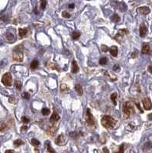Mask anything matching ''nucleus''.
Wrapping results in <instances>:
<instances>
[{
    "label": "nucleus",
    "instance_id": "f257e3e1",
    "mask_svg": "<svg viewBox=\"0 0 152 153\" xmlns=\"http://www.w3.org/2000/svg\"><path fill=\"white\" fill-rule=\"evenodd\" d=\"M102 126L106 129H112L116 125V120L110 116H104L101 119Z\"/></svg>",
    "mask_w": 152,
    "mask_h": 153
},
{
    "label": "nucleus",
    "instance_id": "f03ea898",
    "mask_svg": "<svg viewBox=\"0 0 152 153\" xmlns=\"http://www.w3.org/2000/svg\"><path fill=\"white\" fill-rule=\"evenodd\" d=\"M122 110H123V113H124L125 116L126 118H128V117L130 116L131 113L133 112V110H134V107H133V105H132V103L128 101L125 102L123 104Z\"/></svg>",
    "mask_w": 152,
    "mask_h": 153
},
{
    "label": "nucleus",
    "instance_id": "7ed1b4c3",
    "mask_svg": "<svg viewBox=\"0 0 152 153\" xmlns=\"http://www.w3.org/2000/svg\"><path fill=\"white\" fill-rule=\"evenodd\" d=\"M12 58H13L14 61H18V62L22 61V60H23V58H24V55H23V53H22V51L20 49H18L17 48H15L13 54H12Z\"/></svg>",
    "mask_w": 152,
    "mask_h": 153
},
{
    "label": "nucleus",
    "instance_id": "20e7f679",
    "mask_svg": "<svg viewBox=\"0 0 152 153\" xmlns=\"http://www.w3.org/2000/svg\"><path fill=\"white\" fill-rule=\"evenodd\" d=\"M12 77L10 73H6L3 75L2 78V82L6 87H9L11 86L12 84Z\"/></svg>",
    "mask_w": 152,
    "mask_h": 153
},
{
    "label": "nucleus",
    "instance_id": "39448f33",
    "mask_svg": "<svg viewBox=\"0 0 152 153\" xmlns=\"http://www.w3.org/2000/svg\"><path fill=\"white\" fill-rule=\"evenodd\" d=\"M86 122L89 126H92L95 124V119H94V117L92 115L91 112H90V109H86Z\"/></svg>",
    "mask_w": 152,
    "mask_h": 153
},
{
    "label": "nucleus",
    "instance_id": "423d86ee",
    "mask_svg": "<svg viewBox=\"0 0 152 153\" xmlns=\"http://www.w3.org/2000/svg\"><path fill=\"white\" fill-rule=\"evenodd\" d=\"M142 103H143V106H144V109L146 110H150L152 108V103L150 98L148 97H146V98H144L142 100Z\"/></svg>",
    "mask_w": 152,
    "mask_h": 153
},
{
    "label": "nucleus",
    "instance_id": "0eeeda50",
    "mask_svg": "<svg viewBox=\"0 0 152 153\" xmlns=\"http://www.w3.org/2000/svg\"><path fill=\"white\" fill-rule=\"evenodd\" d=\"M55 143L57 145H63L64 143H66V137L63 135H60L55 140Z\"/></svg>",
    "mask_w": 152,
    "mask_h": 153
},
{
    "label": "nucleus",
    "instance_id": "6e6552de",
    "mask_svg": "<svg viewBox=\"0 0 152 153\" xmlns=\"http://www.w3.org/2000/svg\"><path fill=\"white\" fill-rule=\"evenodd\" d=\"M147 31H148V29L146 28V26H145L144 25H141L140 29H139V34H140V36L144 37L147 34Z\"/></svg>",
    "mask_w": 152,
    "mask_h": 153
},
{
    "label": "nucleus",
    "instance_id": "1a4fd4ad",
    "mask_svg": "<svg viewBox=\"0 0 152 153\" xmlns=\"http://www.w3.org/2000/svg\"><path fill=\"white\" fill-rule=\"evenodd\" d=\"M79 71V66L77 65L76 62L75 60L73 61V63H72V68H71V72L73 74H76Z\"/></svg>",
    "mask_w": 152,
    "mask_h": 153
},
{
    "label": "nucleus",
    "instance_id": "9d476101",
    "mask_svg": "<svg viewBox=\"0 0 152 153\" xmlns=\"http://www.w3.org/2000/svg\"><path fill=\"white\" fill-rule=\"evenodd\" d=\"M60 119V116L57 114L56 112H54L52 116L50 117V121L51 122H57L58 120Z\"/></svg>",
    "mask_w": 152,
    "mask_h": 153
},
{
    "label": "nucleus",
    "instance_id": "9b49d317",
    "mask_svg": "<svg viewBox=\"0 0 152 153\" xmlns=\"http://www.w3.org/2000/svg\"><path fill=\"white\" fill-rule=\"evenodd\" d=\"M128 33V31L127 29H121V30H119L118 34L115 35V39H118V38H120L122 36H124L125 35H127Z\"/></svg>",
    "mask_w": 152,
    "mask_h": 153
},
{
    "label": "nucleus",
    "instance_id": "f8f14e48",
    "mask_svg": "<svg viewBox=\"0 0 152 153\" xmlns=\"http://www.w3.org/2000/svg\"><path fill=\"white\" fill-rule=\"evenodd\" d=\"M141 53L142 54H149L150 53V46L148 44H144L143 47H142L141 49Z\"/></svg>",
    "mask_w": 152,
    "mask_h": 153
},
{
    "label": "nucleus",
    "instance_id": "ddd939ff",
    "mask_svg": "<svg viewBox=\"0 0 152 153\" xmlns=\"http://www.w3.org/2000/svg\"><path fill=\"white\" fill-rule=\"evenodd\" d=\"M138 12H139L141 14L147 15L150 12V9L148 7H141L138 9Z\"/></svg>",
    "mask_w": 152,
    "mask_h": 153
},
{
    "label": "nucleus",
    "instance_id": "4468645a",
    "mask_svg": "<svg viewBox=\"0 0 152 153\" xmlns=\"http://www.w3.org/2000/svg\"><path fill=\"white\" fill-rule=\"evenodd\" d=\"M109 51H110V54L113 57H116L118 54V48L116 46H112L109 48Z\"/></svg>",
    "mask_w": 152,
    "mask_h": 153
},
{
    "label": "nucleus",
    "instance_id": "2eb2a0df",
    "mask_svg": "<svg viewBox=\"0 0 152 153\" xmlns=\"http://www.w3.org/2000/svg\"><path fill=\"white\" fill-rule=\"evenodd\" d=\"M75 90H76V91L77 92V93H78L80 96H82V95H83V87H82V86H81V84H80V83L76 84V86H75Z\"/></svg>",
    "mask_w": 152,
    "mask_h": 153
},
{
    "label": "nucleus",
    "instance_id": "dca6fc26",
    "mask_svg": "<svg viewBox=\"0 0 152 153\" xmlns=\"http://www.w3.org/2000/svg\"><path fill=\"white\" fill-rule=\"evenodd\" d=\"M55 132H56V126H50V127L47 129V133L51 136H54V134H55Z\"/></svg>",
    "mask_w": 152,
    "mask_h": 153
},
{
    "label": "nucleus",
    "instance_id": "f3484780",
    "mask_svg": "<svg viewBox=\"0 0 152 153\" xmlns=\"http://www.w3.org/2000/svg\"><path fill=\"white\" fill-rule=\"evenodd\" d=\"M28 33V29L27 28H19L18 29V34L20 37H25Z\"/></svg>",
    "mask_w": 152,
    "mask_h": 153
},
{
    "label": "nucleus",
    "instance_id": "a211bd4d",
    "mask_svg": "<svg viewBox=\"0 0 152 153\" xmlns=\"http://www.w3.org/2000/svg\"><path fill=\"white\" fill-rule=\"evenodd\" d=\"M38 65H39V62H38V60H34V61H32L30 67H31V68L32 70H34V69H36V68L38 67Z\"/></svg>",
    "mask_w": 152,
    "mask_h": 153
},
{
    "label": "nucleus",
    "instance_id": "6ab92c4d",
    "mask_svg": "<svg viewBox=\"0 0 152 153\" xmlns=\"http://www.w3.org/2000/svg\"><path fill=\"white\" fill-rule=\"evenodd\" d=\"M47 151L48 152V153H56L55 151L51 148V144H50V142H47Z\"/></svg>",
    "mask_w": 152,
    "mask_h": 153
},
{
    "label": "nucleus",
    "instance_id": "aec40b11",
    "mask_svg": "<svg viewBox=\"0 0 152 153\" xmlns=\"http://www.w3.org/2000/svg\"><path fill=\"white\" fill-rule=\"evenodd\" d=\"M81 34H80V32H78V31H73L72 33V38L74 40H76V39H78Z\"/></svg>",
    "mask_w": 152,
    "mask_h": 153
},
{
    "label": "nucleus",
    "instance_id": "412c9836",
    "mask_svg": "<svg viewBox=\"0 0 152 153\" xmlns=\"http://www.w3.org/2000/svg\"><path fill=\"white\" fill-rule=\"evenodd\" d=\"M47 66L48 67L51 68V69H56V70H59V69L57 68V65H56L55 64L52 63V62H48V63L47 64Z\"/></svg>",
    "mask_w": 152,
    "mask_h": 153
},
{
    "label": "nucleus",
    "instance_id": "4be33fe9",
    "mask_svg": "<svg viewBox=\"0 0 152 153\" xmlns=\"http://www.w3.org/2000/svg\"><path fill=\"white\" fill-rule=\"evenodd\" d=\"M105 74H106V76L109 77V78L111 80H116V77L115 75H113V74H112L110 72H107V71H106Z\"/></svg>",
    "mask_w": 152,
    "mask_h": 153
},
{
    "label": "nucleus",
    "instance_id": "5701e85b",
    "mask_svg": "<svg viewBox=\"0 0 152 153\" xmlns=\"http://www.w3.org/2000/svg\"><path fill=\"white\" fill-rule=\"evenodd\" d=\"M112 21H113L114 22H118L119 21H120V17H119L117 14H115L114 15H112Z\"/></svg>",
    "mask_w": 152,
    "mask_h": 153
},
{
    "label": "nucleus",
    "instance_id": "b1692460",
    "mask_svg": "<svg viewBox=\"0 0 152 153\" xmlns=\"http://www.w3.org/2000/svg\"><path fill=\"white\" fill-rule=\"evenodd\" d=\"M15 86L18 90H21V86H22L21 82V81H19V80H15Z\"/></svg>",
    "mask_w": 152,
    "mask_h": 153
},
{
    "label": "nucleus",
    "instance_id": "393cba45",
    "mask_svg": "<svg viewBox=\"0 0 152 153\" xmlns=\"http://www.w3.org/2000/svg\"><path fill=\"white\" fill-rule=\"evenodd\" d=\"M7 129V126L5 122H0V131L3 132Z\"/></svg>",
    "mask_w": 152,
    "mask_h": 153
},
{
    "label": "nucleus",
    "instance_id": "a878e982",
    "mask_svg": "<svg viewBox=\"0 0 152 153\" xmlns=\"http://www.w3.org/2000/svg\"><path fill=\"white\" fill-rule=\"evenodd\" d=\"M116 98H117V93H113L111 95V100L114 103V105H116Z\"/></svg>",
    "mask_w": 152,
    "mask_h": 153
},
{
    "label": "nucleus",
    "instance_id": "bb28decb",
    "mask_svg": "<svg viewBox=\"0 0 152 153\" xmlns=\"http://www.w3.org/2000/svg\"><path fill=\"white\" fill-rule=\"evenodd\" d=\"M107 61H108V60L106 57H102L101 59L99 60V64L101 65H105V64H107Z\"/></svg>",
    "mask_w": 152,
    "mask_h": 153
},
{
    "label": "nucleus",
    "instance_id": "cd10ccee",
    "mask_svg": "<svg viewBox=\"0 0 152 153\" xmlns=\"http://www.w3.org/2000/svg\"><path fill=\"white\" fill-rule=\"evenodd\" d=\"M22 144H24V142H22V140H21V139H17V140H15V142H14V145H15V146H20V145H21Z\"/></svg>",
    "mask_w": 152,
    "mask_h": 153
},
{
    "label": "nucleus",
    "instance_id": "c85d7f7f",
    "mask_svg": "<svg viewBox=\"0 0 152 153\" xmlns=\"http://www.w3.org/2000/svg\"><path fill=\"white\" fill-rule=\"evenodd\" d=\"M41 113L44 116H47L50 113V109H47V108H44V109H42Z\"/></svg>",
    "mask_w": 152,
    "mask_h": 153
},
{
    "label": "nucleus",
    "instance_id": "c756f323",
    "mask_svg": "<svg viewBox=\"0 0 152 153\" xmlns=\"http://www.w3.org/2000/svg\"><path fill=\"white\" fill-rule=\"evenodd\" d=\"M31 144L34 146H38L40 145V142L38 141L37 139H31Z\"/></svg>",
    "mask_w": 152,
    "mask_h": 153
},
{
    "label": "nucleus",
    "instance_id": "7c9ffc66",
    "mask_svg": "<svg viewBox=\"0 0 152 153\" xmlns=\"http://www.w3.org/2000/svg\"><path fill=\"white\" fill-rule=\"evenodd\" d=\"M46 5H47V1L46 0H42V1L41 2V9H45V7H46Z\"/></svg>",
    "mask_w": 152,
    "mask_h": 153
},
{
    "label": "nucleus",
    "instance_id": "2f4dec72",
    "mask_svg": "<svg viewBox=\"0 0 152 153\" xmlns=\"http://www.w3.org/2000/svg\"><path fill=\"white\" fill-rule=\"evenodd\" d=\"M7 39H8V41H14V35L11 34V33H8L7 34Z\"/></svg>",
    "mask_w": 152,
    "mask_h": 153
},
{
    "label": "nucleus",
    "instance_id": "473e14b6",
    "mask_svg": "<svg viewBox=\"0 0 152 153\" xmlns=\"http://www.w3.org/2000/svg\"><path fill=\"white\" fill-rule=\"evenodd\" d=\"M21 96L23 97V98H25V100H29V99H30V94H29L28 93H27V92H25V93H22Z\"/></svg>",
    "mask_w": 152,
    "mask_h": 153
},
{
    "label": "nucleus",
    "instance_id": "72a5a7b5",
    "mask_svg": "<svg viewBox=\"0 0 152 153\" xmlns=\"http://www.w3.org/2000/svg\"><path fill=\"white\" fill-rule=\"evenodd\" d=\"M62 16L64 18H68L70 17V14L68 12H67V11H63L62 12Z\"/></svg>",
    "mask_w": 152,
    "mask_h": 153
},
{
    "label": "nucleus",
    "instance_id": "f704fd0d",
    "mask_svg": "<svg viewBox=\"0 0 152 153\" xmlns=\"http://www.w3.org/2000/svg\"><path fill=\"white\" fill-rule=\"evenodd\" d=\"M125 144H122L120 145V148H119V150L118 152H114V153H124V151H125Z\"/></svg>",
    "mask_w": 152,
    "mask_h": 153
},
{
    "label": "nucleus",
    "instance_id": "c9c22d12",
    "mask_svg": "<svg viewBox=\"0 0 152 153\" xmlns=\"http://www.w3.org/2000/svg\"><path fill=\"white\" fill-rule=\"evenodd\" d=\"M60 90H62V91H65V90H68L69 88L67 87V86L66 85V84H61L60 85Z\"/></svg>",
    "mask_w": 152,
    "mask_h": 153
},
{
    "label": "nucleus",
    "instance_id": "e433bc0d",
    "mask_svg": "<svg viewBox=\"0 0 152 153\" xmlns=\"http://www.w3.org/2000/svg\"><path fill=\"white\" fill-rule=\"evenodd\" d=\"M101 48H102V51H104V52H107L109 50V48H108V46H106V45H105V44H102L101 46Z\"/></svg>",
    "mask_w": 152,
    "mask_h": 153
},
{
    "label": "nucleus",
    "instance_id": "4c0bfd02",
    "mask_svg": "<svg viewBox=\"0 0 152 153\" xmlns=\"http://www.w3.org/2000/svg\"><path fill=\"white\" fill-rule=\"evenodd\" d=\"M21 121H22V122H24V123H28L29 119L27 118L26 116H22V118H21Z\"/></svg>",
    "mask_w": 152,
    "mask_h": 153
},
{
    "label": "nucleus",
    "instance_id": "58836bf2",
    "mask_svg": "<svg viewBox=\"0 0 152 153\" xmlns=\"http://www.w3.org/2000/svg\"><path fill=\"white\" fill-rule=\"evenodd\" d=\"M138 51H137V50H135V51L131 54V57H133V58H135V57H137V55H138Z\"/></svg>",
    "mask_w": 152,
    "mask_h": 153
},
{
    "label": "nucleus",
    "instance_id": "ea45409f",
    "mask_svg": "<svg viewBox=\"0 0 152 153\" xmlns=\"http://www.w3.org/2000/svg\"><path fill=\"white\" fill-rule=\"evenodd\" d=\"M119 69H120V67H119V66L118 64H115V65L113 66V70H114L115 71H118Z\"/></svg>",
    "mask_w": 152,
    "mask_h": 153
},
{
    "label": "nucleus",
    "instance_id": "a19ab883",
    "mask_svg": "<svg viewBox=\"0 0 152 153\" xmlns=\"http://www.w3.org/2000/svg\"><path fill=\"white\" fill-rule=\"evenodd\" d=\"M8 101L10 103H15V99L14 98V97H11V98H9Z\"/></svg>",
    "mask_w": 152,
    "mask_h": 153
},
{
    "label": "nucleus",
    "instance_id": "79ce46f5",
    "mask_svg": "<svg viewBox=\"0 0 152 153\" xmlns=\"http://www.w3.org/2000/svg\"><path fill=\"white\" fill-rule=\"evenodd\" d=\"M103 153H109V149H107V148H103Z\"/></svg>",
    "mask_w": 152,
    "mask_h": 153
},
{
    "label": "nucleus",
    "instance_id": "37998d69",
    "mask_svg": "<svg viewBox=\"0 0 152 153\" xmlns=\"http://www.w3.org/2000/svg\"><path fill=\"white\" fill-rule=\"evenodd\" d=\"M74 7H75V5L74 4H70L69 5V9H73Z\"/></svg>",
    "mask_w": 152,
    "mask_h": 153
},
{
    "label": "nucleus",
    "instance_id": "c03bdc74",
    "mask_svg": "<svg viewBox=\"0 0 152 153\" xmlns=\"http://www.w3.org/2000/svg\"><path fill=\"white\" fill-rule=\"evenodd\" d=\"M148 71H149V72H151L152 74V66H149V67H148Z\"/></svg>",
    "mask_w": 152,
    "mask_h": 153
},
{
    "label": "nucleus",
    "instance_id": "a18cd8bd",
    "mask_svg": "<svg viewBox=\"0 0 152 153\" xmlns=\"http://www.w3.org/2000/svg\"><path fill=\"white\" fill-rule=\"evenodd\" d=\"M148 118L149 120H152V113H151V114H149L148 116Z\"/></svg>",
    "mask_w": 152,
    "mask_h": 153
},
{
    "label": "nucleus",
    "instance_id": "49530a36",
    "mask_svg": "<svg viewBox=\"0 0 152 153\" xmlns=\"http://www.w3.org/2000/svg\"><path fill=\"white\" fill-rule=\"evenodd\" d=\"M5 153H15V151H13V150H7L5 152Z\"/></svg>",
    "mask_w": 152,
    "mask_h": 153
},
{
    "label": "nucleus",
    "instance_id": "de8ad7c7",
    "mask_svg": "<svg viewBox=\"0 0 152 153\" xmlns=\"http://www.w3.org/2000/svg\"><path fill=\"white\" fill-rule=\"evenodd\" d=\"M21 130H27L28 127H27V126H22V127H21Z\"/></svg>",
    "mask_w": 152,
    "mask_h": 153
}]
</instances>
